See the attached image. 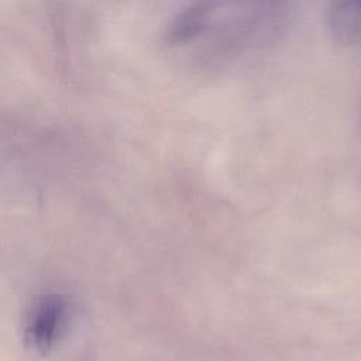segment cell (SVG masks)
I'll use <instances>...</instances> for the list:
<instances>
[{
    "label": "cell",
    "mask_w": 361,
    "mask_h": 361,
    "mask_svg": "<svg viewBox=\"0 0 361 361\" xmlns=\"http://www.w3.org/2000/svg\"><path fill=\"white\" fill-rule=\"evenodd\" d=\"M71 317L72 303L63 293L37 295L23 317L25 345L37 355H48L66 333Z\"/></svg>",
    "instance_id": "6da1fadb"
},
{
    "label": "cell",
    "mask_w": 361,
    "mask_h": 361,
    "mask_svg": "<svg viewBox=\"0 0 361 361\" xmlns=\"http://www.w3.org/2000/svg\"><path fill=\"white\" fill-rule=\"evenodd\" d=\"M214 11L216 4L209 3H193L179 8L165 23L164 41L168 45H183L202 38L213 20Z\"/></svg>",
    "instance_id": "7a4b0ae2"
},
{
    "label": "cell",
    "mask_w": 361,
    "mask_h": 361,
    "mask_svg": "<svg viewBox=\"0 0 361 361\" xmlns=\"http://www.w3.org/2000/svg\"><path fill=\"white\" fill-rule=\"evenodd\" d=\"M327 25L340 45L353 47L361 44V0L330 3Z\"/></svg>",
    "instance_id": "3957f363"
}]
</instances>
